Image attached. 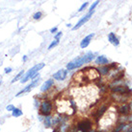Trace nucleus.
Masks as SVG:
<instances>
[{"instance_id":"obj_1","label":"nucleus","mask_w":132,"mask_h":132,"mask_svg":"<svg viewBox=\"0 0 132 132\" xmlns=\"http://www.w3.org/2000/svg\"><path fill=\"white\" fill-rule=\"evenodd\" d=\"M93 59H95V55H93V53L89 52L86 55H84L83 57H77V58L73 59L72 61L69 62L67 64V69L68 70H73L75 68H78L80 66H82L83 64L91 62Z\"/></svg>"},{"instance_id":"obj_2","label":"nucleus","mask_w":132,"mask_h":132,"mask_svg":"<svg viewBox=\"0 0 132 132\" xmlns=\"http://www.w3.org/2000/svg\"><path fill=\"white\" fill-rule=\"evenodd\" d=\"M44 67V63H40V64H37V65L33 66L31 69L28 70L27 73H25L23 77H21L20 79V82L23 83V82H26L27 80L31 79V80H35L37 78L40 77V74H39V71L41 69H43Z\"/></svg>"},{"instance_id":"obj_3","label":"nucleus","mask_w":132,"mask_h":132,"mask_svg":"<svg viewBox=\"0 0 132 132\" xmlns=\"http://www.w3.org/2000/svg\"><path fill=\"white\" fill-rule=\"evenodd\" d=\"M52 108H53V105L50 101H44L40 106V112L42 115L46 117V116H49V114L52 112Z\"/></svg>"},{"instance_id":"obj_4","label":"nucleus","mask_w":132,"mask_h":132,"mask_svg":"<svg viewBox=\"0 0 132 132\" xmlns=\"http://www.w3.org/2000/svg\"><path fill=\"white\" fill-rule=\"evenodd\" d=\"M92 125H93V123L90 119H85L83 121L79 122L76 125V127L78 129V131L81 132H88L89 130L92 129Z\"/></svg>"},{"instance_id":"obj_5","label":"nucleus","mask_w":132,"mask_h":132,"mask_svg":"<svg viewBox=\"0 0 132 132\" xmlns=\"http://www.w3.org/2000/svg\"><path fill=\"white\" fill-rule=\"evenodd\" d=\"M39 81H40V77L32 80V82H31L30 84L27 85V86H26L25 88H23V89L21 90V91H20L17 94L15 95V96H16V97H18V96H20V95L23 94V93H28V92H29V91L32 89V88H34V87H36L37 85L39 84Z\"/></svg>"},{"instance_id":"obj_6","label":"nucleus","mask_w":132,"mask_h":132,"mask_svg":"<svg viewBox=\"0 0 132 132\" xmlns=\"http://www.w3.org/2000/svg\"><path fill=\"white\" fill-rule=\"evenodd\" d=\"M93 12H91V13H88V14H86V15H84L82 18L79 20L78 22H77V24L74 26L73 28H72V30H77V29H79L82 25H84V24L86 23L87 21H89V19L92 17V15H93Z\"/></svg>"},{"instance_id":"obj_7","label":"nucleus","mask_w":132,"mask_h":132,"mask_svg":"<svg viewBox=\"0 0 132 132\" xmlns=\"http://www.w3.org/2000/svg\"><path fill=\"white\" fill-rule=\"evenodd\" d=\"M67 74H68V72L66 70H64V69L59 70L58 72L53 74V79L57 80H64L67 78Z\"/></svg>"},{"instance_id":"obj_8","label":"nucleus","mask_w":132,"mask_h":132,"mask_svg":"<svg viewBox=\"0 0 132 132\" xmlns=\"http://www.w3.org/2000/svg\"><path fill=\"white\" fill-rule=\"evenodd\" d=\"M93 36H95V34L93 33V34H90L86 38H84L83 39H82L81 43H80V47L82 48V49H85V48L88 47L90 42H91V40H92V38H93Z\"/></svg>"},{"instance_id":"obj_9","label":"nucleus","mask_w":132,"mask_h":132,"mask_svg":"<svg viewBox=\"0 0 132 132\" xmlns=\"http://www.w3.org/2000/svg\"><path fill=\"white\" fill-rule=\"evenodd\" d=\"M54 84V80L52 79H49L47 80L45 82H44V84L42 85V87H41V91L42 92H46V91H48Z\"/></svg>"},{"instance_id":"obj_10","label":"nucleus","mask_w":132,"mask_h":132,"mask_svg":"<svg viewBox=\"0 0 132 132\" xmlns=\"http://www.w3.org/2000/svg\"><path fill=\"white\" fill-rule=\"evenodd\" d=\"M106 110H107V106L106 105H102L98 110H96V113L93 114V116L97 118V120H99L103 116V114L106 112Z\"/></svg>"},{"instance_id":"obj_11","label":"nucleus","mask_w":132,"mask_h":132,"mask_svg":"<svg viewBox=\"0 0 132 132\" xmlns=\"http://www.w3.org/2000/svg\"><path fill=\"white\" fill-rule=\"evenodd\" d=\"M119 112L123 115V116H125L127 114L130 112V109H129V105L126 104H123L122 105H121L120 107H119Z\"/></svg>"},{"instance_id":"obj_12","label":"nucleus","mask_w":132,"mask_h":132,"mask_svg":"<svg viewBox=\"0 0 132 132\" xmlns=\"http://www.w3.org/2000/svg\"><path fill=\"white\" fill-rule=\"evenodd\" d=\"M108 40L110 41V43H112L113 45H115V46H118V45L120 44L119 39H118V38L116 37V35L114 33L109 34V36H108Z\"/></svg>"},{"instance_id":"obj_13","label":"nucleus","mask_w":132,"mask_h":132,"mask_svg":"<svg viewBox=\"0 0 132 132\" xmlns=\"http://www.w3.org/2000/svg\"><path fill=\"white\" fill-rule=\"evenodd\" d=\"M108 62H109V60H108V58L105 56H99L96 59V63L98 64V65H105V64H107Z\"/></svg>"},{"instance_id":"obj_14","label":"nucleus","mask_w":132,"mask_h":132,"mask_svg":"<svg viewBox=\"0 0 132 132\" xmlns=\"http://www.w3.org/2000/svg\"><path fill=\"white\" fill-rule=\"evenodd\" d=\"M109 70H110V68H109V66H101L100 68H98V72L99 73V75H107L108 73H109Z\"/></svg>"},{"instance_id":"obj_15","label":"nucleus","mask_w":132,"mask_h":132,"mask_svg":"<svg viewBox=\"0 0 132 132\" xmlns=\"http://www.w3.org/2000/svg\"><path fill=\"white\" fill-rule=\"evenodd\" d=\"M22 115H23V112H22L21 109L20 108H15L14 111L12 112V116H13V117H15V118L20 117V116H22Z\"/></svg>"},{"instance_id":"obj_16","label":"nucleus","mask_w":132,"mask_h":132,"mask_svg":"<svg viewBox=\"0 0 132 132\" xmlns=\"http://www.w3.org/2000/svg\"><path fill=\"white\" fill-rule=\"evenodd\" d=\"M122 132H132V124L131 123H125Z\"/></svg>"},{"instance_id":"obj_17","label":"nucleus","mask_w":132,"mask_h":132,"mask_svg":"<svg viewBox=\"0 0 132 132\" xmlns=\"http://www.w3.org/2000/svg\"><path fill=\"white\" fill-rule=\"evenodd\" d=\"M44 124H45V127H50L51 126V117L50 116H46L45 117Z\"/></svg>"},{"instance_id":"obj_18","label":"nucleus","mask_w":132,"mask_h":132,"mask_svg":"<svg viewBox=\"0 0 132 132\" xmlns=\"http://www.w3.org/2000/svg\"><path fill=\"white\" fill-rule=\"evenodd\" d=\"M59 41H60V39H55V40H53V41L51 42V44L48 46L49 50H51V49H53L54 47H56V46L59 44Z\"/></svg>"},{"instance_id":"obj_19","label":"nucleus","mask_w":132,"mask_h":132,"mask_svg":"<svg viewBox=\"0 0 132 132\" xmlns=\"http://www.w3.org/2000/svg\"><path fill=\"white\" fill-rule=\"evenodd\" d=\"M23 74H24V71L21 70L20 73H18V74H17L16 76H15V78H14V80H12V82H15V81H16L17 80H20V79H21V76L23 75Z\"/></svg>"},{"instance_id":"obj_20","label":"nucleus","mask_w":132,"mask_h":132,"mask_svg":"<svg viewBox=\"0 0 132 132\" xmlns=\"http://www.w3.org/2000/svg\"><path fill=\"white\" fill-rule=\"evenodd\" d=\"M124 124H125V123H120V124L118 125L117 127L115 128V130H114V131H115V132H122V129H123V126H124Z\"/></svg>"},{"instance_id":"obj_21","label":"nucleus","mask_w":132,"mask_h":132,"mask_svg":"<svg viewBox=\"0 0 132 132\" xmlns=\"http://www.w3.org/2000/svg\"><path fill=\"white\" fill-rule=\"evenodd\" d=\"M98 3H99V1H96V2H95V3H93V4L92 5L91 7H90V10H89V13H91V12H95L93 10H95V8H96V7H97V6L98 5Z\"/></svg>"},{"instance_id":"obj_22","label":"nucleus","mask_w":132,"mask_h":132,"mask_svg":"<svg viewBox=\"0 0 132 132\" xmlns=\"http://www.w3.org/2000/svg\"><path fill=\"white\" fill-rule=\"evenodd\" d=\"M88 5H89V2H85V3H83V4H82V6L79 8L78 12H83L84 10L88 7Z\"/></svg>"},{"instance_id":"obj_23","label":"nucleus","mask_w":132,"mask_h":132,"mask_svg":"<svg viewBox=\"0 0 132 132\" xmlns=\"http://www.w3.org/2000/svg\"><path fill=\"white\" fill-rule=\"evenodd\" d=\"M42 17V13L41 12H37V13H35L34 15H33V18L36 19V20H38Z\"/></svg>"},{"instance_id":"obj_24","label":"nucleus","mask_w":132,"mask_h":132,"mask_svg":"<svg viewBox=\"0 0 132 132\" xmlns=\"http://www.w3.org/2000/svg\"><path fill=\"white\" fill-rule=\"evenodd\" d=\"M15 107L14 106V105H13V104H9V105H7V107H6V109H7L8 111H12V112L14 111V109H15Z\"/></svg>"},{"instance_id":"obj_25","label":"nucleus","mask_w":132,"mask_h":132,"mask_svg":"<svg viewBox=\"0 0 132 132\" xmlns=\"http://www.w3.org/2000/svg\"><path fill=\"white\" fill-rule=\"evenodd\" d=\"M39 105H40V101L35 99V107H36V108H39Z\"/></svg>"},{"instance_id":"obj_26","label":"nucleus","mask_w":132,"mask_h":132,"mask_svg":"<svg viewBox=\"0 0 132 132\" xmlns=\"http://www.w3.org/2000/svg\"><path fill=\"white\" fill-rule=\"evenodd\" d=\"M61 36H62V32H58V33L55 35V37H54V38H55V39H59V38H60Z\"/></svg>"},{"instance_id":"obj_27","label":"nucleus","mask_w":132,"mask_h":132,"mask_svg":"<svg viewBox=\"0 0 132 132\" xmlns=\"http://www.w3.org/2000/svg\"><path fill=\"white\" fill-rule=\"evenodd\" d=\"M12 70H13V69H12V68H11V67H7V68H5V73L6 74H8V73H11V72H12Z\"/></svg>"},{"instance_id":"obj_28","label":"nucleus","mask_w":132,"mask_h":132,"mask_svg":"<svg viewBox=\"0 0 132 132\" xmlns=\"http://www.w3.org/2000/svg\"><path fill=\"white\" fill-rule=\"evenodd\" d=\"M57 30H58V29H57V27L51 28V29H50V33H51V34H55L56 32H57Z\"/></svg>"},{"instance_id":"obj_29","label":"nucleus","mask_w":132,"mask_h":132,"mask_svg":"<svg viewBox=\"0 0 132 132\" xmlns=\"http://www.w3.org/2000/svg\"><path fill=\"white\" fill-rule=\"evenodd\" d=\"M128 122H131L132 123V114L129 116V117H128Z\"/></svg>"},{"instance_id":"obj_30","label":"nucleus","mask_w":132,"mask_h":132,"mask_svg":"<svg viewBox=\"0 0 132 132\" xmlns=\"http://www.w3.org/2000/svg\"><path fill=\"white\" fill-rule=\"evenodd\" d=\"M128 105H129V109H130V112H131V111H132V102L129 104H128Z\"/></svg>"},{"instance_id":"obj_31","label":"nucleus","mask_w":132,"mask_h":132,"mask_svg":"<svg viewBox=\"0 0 132 132\" xmlns=\"http://www.w3.org/2000/svg\"><path fill=\"white\" fill-rule=\"evenodd\" d=\"M22 60H23V61H26V60H27V56H24L23 58H22Z\"/></svg>"},{"instance_id":"obj_32","label":"nucleus","mask_w":132,"mask_h":132,"mask_svg":"<svg viewBox=\"0 0 132 132\" xmlns=\"http://www.w3.org/2000/svg\"><path fill=\"white\" fill-rule=\"evenodd\" d=\"M88 132H97V131H96V130H95V129H91V130H89Z\"/></svg>"},{"instance_id":"obj_33","label":"nucleus","mask_w":132,"mask_h":132,"mask_svg":"<svg viewBox=\"0 0 132 132\" xmlns=\"http://www.w3.org/2000/svg\"><path fill=\"white\" fill-rule=\"evenodd\" d=\"M0 84H1V81H0Z\"/></svg>"}]
</instances>
